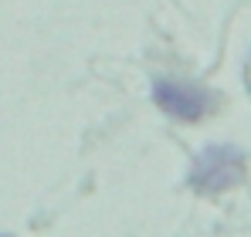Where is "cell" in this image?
I'll return each instance as SVG.
<instances>
[{
  "label": "cell",
  "instance_id": "cell-1",
  "mask_svg": "<svg viewBox=\"0 0 251 237\" xmlns=\"http://www.w3.org/2000/svg\"><path fill=\"white\" fill-rule=\"evenodd\" d=\"M245 176H248V163H245V153L238 146H231V142H210L190 163L187 187L194 193H201V197H217L224 190L241 187Z\"/></svg>",
  "mask_w": 251,
  "mask_h": 237
},
{
  "label": "cell",
  "instance_id": "cell-2",
  "mask_svg": "<svg viewBox=\"0 0 251 237\" xmlns=\"http://www.w3.org/2000/svg\"><path fill=\"white\" fill-rule=\"evenodd\" d=\"M153 102L160 112L180 122H201L204 116L214 112V92L180 78H153Z\"/></svg>",
  "mask_w": 251,
  "mask_h": 237
}]
</instances>
